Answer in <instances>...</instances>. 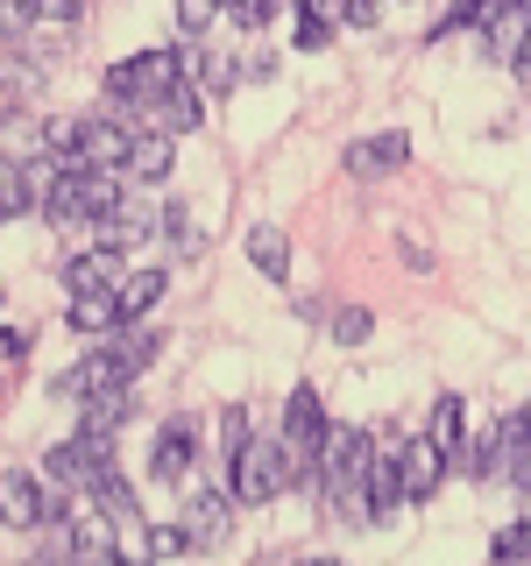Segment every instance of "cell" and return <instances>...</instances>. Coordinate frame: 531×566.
I'll return each mask as SVG.
<instances>
[{"label": "cell", "mask_w": 531, "mask_h": 566, "mask_svg": "<svg viewBox=\"0 0 531 566\" xmlns=\"http://www.w3.org/2000/svg\"><path fill=\"white\" fill-rule=\"evenodd\" d=\"M114 206H121L114 170H85V164H64L58 185L43 191V212H50L58 227H93L100 212H114Z\"/></svg>", "instance_id": "obj_1"}, {"label": "cell", "mask_w": 531, "mask_h": 566, "mask_svg": "<svg viewBox=\"0 0 531 566\" xmlns=\"http://www.w3.org/2000/svg\"><path fill=\"white\" fill-rule=\"evenodd\" d=\"M185 78V43L177 50H142V57H121L114 71H106V99H121V106H149L156 93H170V85Z\"/></svg>", "instance_id": "obj_2"}, {"label": "cell", "mask_w": 531, "mask_h": 566, "mask_svg": "<svg viewBox=\"0 0 531 566\" xmlns=\"http://www.w3.org/2000/svg\"><path fill=\"white\" fill-rule=\"evenodd\" d=\"M156 347H164V333H149V326L121 333V340H100V354L79 368V382H85V389H128L142 368L156 361Z\"/></svg>", "instance_id": "obj_3"}, {"label": "cell", "mask_w": 531, "mask_h": 566, "mask_svg": "<svg viewBox=\"0 0 531 566\" xmlns=\"http://www.w3.org/2000/svg\"><path fill=\"white\" fill-rule=\"evenodd\" d=\"M524 460H531V418H524V411H510V418H496L489 432L475 439L468 468L482 474V482H518Z\"/></svg>", "instance_id": "obj_4"}, {"label": "cell", "mask_w": 531, "mask_h": 566, "mask_svg": "<svg viewBox=\"0 0 531 566\" xmlns=\"http://www.w3.org/2000/svg\"><path fill=\"white\" fill-rule=\"evenodd\" d=\"M227 468H235V495H241V503H270V495L291 489V447H283V439H248Z\"/></svg>", "instance_id": "obj_5"}, {"label": "cell", "mask_w": 531, "mask_h": 566, "mask_svg": "<svg viewBox=\"0 0 531 566\" xmlns=\"http://www.w3.org/2000/svg\"><path fill=\"white\" fill-rule=\"evenodd\" d=\"M100 468H114V439H100V432H79V439H64V447L43 453V474L50 482H71V489H85Z\"/></svg>", "instance_id": "obj_6"}, {"label": "cell", "mask_w": 531, "mask_h": 566, "mask_svg": "<svg viewBox=\"0 0 531 566\" xmlns=\"http://www.w3.org/2000/svg\"><path fill=\"white\" fill-rule=\"evenodd\" d=\"M142 120H149V135H191L206 120V93L191 78H177L170 93H156L149 106H142Z\"/></svg>", "instance_id": "obj_7"}, {"label": "cell", "mask_w": 531, "mask_h": 566, "mask_svg": "<svg viewBox=\"0 0 531 566\" xmlns=\"http://www.w3.org/2000/svg\"><path fill=\"white\" fill-rule=\"evenodd\" d=\"M191 460H199V418H170L149 447V474L156 482H177V474H191Z\"/></svg>", "instance_id": "obj_8"}, {"label": "cell", "mask_w": 531, "mask_h": 566, "mask_svg": "<svg viewBox=\"0 0 531 566\" xmlns=\"http://www.w3.org/2000/svg\"><path fill=\"white\" fill-rule=\"evenodd\" d=\"M128 149H135V135L121 128L114 114H93L79 128V164L85 170H121V164H128Z\"/></svg>", "instance_id": "obj_9"}, {"label": "cell", "mask_w": 531, "mask_h": 566, "mask_svg": "<svg viewBox=\"0 0 531 566\" xmlns=\"http://www.w3.org/2000/svg\"><path fill=\"white\" fill-rule=\"evenodd\" d=\"M43 503H50V495H43L35 474H22V468L0 474V524H8V531H35V524H43Z\"/></svg>", "instance_id": "obj_10"}, {"label": "cell", "mask_w": 531, "mask_h": 566, "mask_svg": "<svg viewBox=\"0 0 531 566\" xmlns=\"http://www.w3.org/2000/svg\"><path fill=\"white\" fill-rule=\"evenodd\" d=\"M341 164H347L354 177H389V170L412 164V142H404L397 128H389V135H362V142H347Z\"/></svg>", "instance_id": "obj_11"}, {"label": "cell", "mask_w": 531, "mask_h": 566, "mask_svg": "<svg viewBox=\"0 0 531 566\" xmlns=\"http://www.w3.org/2000/svg\"><path fill=\"white\" fill-rule=\"evenodd\" d=\"M397 474H404V503H425L439 489V474H447V453L433 439H412V447H397Z\"/></svg>", "instance_id": "obj_12"}, {"label": "cell", "mask_w": 531, "mask_h": 566, "mask_svg": "<svg viewBox=\"0 0 531 566\" xmlns=\"http://www.w3.org/2000/svg\"><path fill=\"white\" fill-rule=\"evenodd\" d=\"M121 276H128V270H121V248H85L79 262H64L71 297H85V291H114Z\"/></svg>", "instance_id": "obj_13"}, {"label": "cell", "mask_w": 531, "mask_h": 566, "mask_svg": "<svg viewBox=\"0 0 531 566\" xmlns=\"http://www.w3.org/2000/svg\"><path fill=\"white\" fill-rule=\"evenodd\" d=\"M524 50H531V0H518V8H503L489 22V57L496 64H524Z\"/></svg>", "instance_id": "obj_14"}, {"label": "cell", "mask_w": 531, "mask_h": 566, "mask_svg": "<svg viewBox=\"0 0 531 566\" xmlns=\"http://www.w3.org/2000/svg\"><path fill=\"white\" fill-rule=\"evenodd\" d=\"M227 524H235V503H227V489H206V495H191V545H199V553H206V545H220L227 538Z\"/></svg>", "instance_id": "obj_15"}, {"label": "cell", "mask_w": 531, "mask_h": 566, "mask_svg": "<svg viewBox=\"0 0 531 566\" xmlns=\"http://www.w3.org/2000/svg\"><path fill=\"white\" fill-rule=\"evenodd\" d=\"M64 318H71V333H100V340H106L114 326H128L114 291H85V297H71V312H64Z\"/></svg>", "instance_id": "obj_16"}, {"label": "cell", "mask_w": 531, "mask_h": 566, "mask_svg": "<svg viewBox=\"0 0 531 566\" xmlns=\"http://www.w3.org/2000/svg\"><path fill=\"white\" fill-rule=\"evenodd\" d=\"M164 291H170V276H164V270H128V276L114 283V297H121V318H128V326H135V318L149 312V305H156V297H164Z\"/></svg>", "instance_id": "obj_17"}, {"label": "cell", "mask_w": 531, "mask_h": 566, "mask_svg": "<svg viewBox=\"0 0 531 566\" xmlns=\"http://www.w3.org/2000/svg\"><path fill=\"white\" fill-rule=\"evenodd\" d=\"M248 262H256L270 283L291 276V241H283V227H248Z\"/></svg>", "instance_id": "obj_18"}, {"label": "cell", "mask_w": 531, "mask_h": 566, "mask_svg": "<svg viewBox=\"0 0 531 566\" xmlns=\"http://www.w3.org/2000/svg\"><path fill=\"white\" fill-rule=\"evenodd\" d=\"M93 234H100V248H128L142 234H156V220L142 206H114V212H100V220H93Z\"/></svg>", "instance_id": "obj_19"}, {"label": "cell", "mask_w": 531, "mask_h": 566, "mask_svg": "<svg viewBox=\"0 0 531 566\" xmlns=\"http://www.w3.org/2000/svg\"><path fill=\"white\" fill-rule=\"evenodd\" d=\"M121 170L142 177V185H164V177H170V135H135V149H128Z\"/></svg>", "instance_id": "obj_20"}, {"label": "cell", "mask_w": 531, "mask_h": 566, "mask_svg": "<svg viewBox=\"0 0 531 566\" xmlns=\"http://www.w3.org/2000/svg\"><path fill=\"white\" fill-rule=\"evenodd\" d=\"M79 411H85V432L114 439V424L128 418V389H85V397H79Z\"/></svg>", "instance_id": "obj_21"}, {"label": "cell", "mask_w": 531, "mask_h": 566, "mask_svg": "<svg viewBox=\"0 0 531 566\" xmlns=\"http://www.w3.org/2000/svg\"><path fill=\"white\" fill-rule=\"evenodd\" d=\"M35 206V185H29V164H14V156H0V220H22Z\"/></svg>", "instance_id": "obj_22"}, {"label": "cell", "mask_w": 531, "mask_h": 566, "mask_svg": "<svg viewBox=\"0 0 531 566\" xmlns=\"http://www.w3.org/2000/svg\"><path fill=\"white\" fill-rule=\"evenodd\" d=\"M503 8H518V0H454V8L439 14V35H454V29H468V22H482V29H489Z\"/></svg>", "instance_id": "obj_23"}, {"label": "cell", "mask_w": 531, "mask_h": 566, "mask_svg": "<svg viewBox=\"0 0 531 566\" xmlns=\"http://www.w3.org/2000/svg\"><path fill=\"white\" fill-rule=\"evenodd\" d=\"M425 439H433L439 453H460V397H439V403H433V424H425Z\"/></svg>", "instance_id": "obj_24"}, {"label": "cell", "mask_w": 531, "mask_h": 566, "mask_svg": "<svg viewBox=\"0 0 531 566\" xmlns=\"http://www.w3.org/2000/svg\"><path fill=\"white\" fill-rule=\"evenodd\" d=\"M524 559H531V517L496 531V566H524Z\"/></svg>", "instance_id": "obj_25"}, {"label": "cell", "mask_w": 531, "mask_h": 566, "mask_svg": "<svg viewBox=\"0 0 531 566\" xmlns=\"http://www.w3.org/2000/svg\"><path fill=\"white\" fill-rule=\"evenodd\" d=\"M164 234H170V248H177V255H199V248H206V241H199V227H191V212H185V206H170V212H164Z\"/></svg>", "instance_id": "obj_26"}, {"label": "cell", "mask_w": 531, "mask_h": 566, "mask_svg": "<svg viewBox=\"0 0 531 566\" xmlns=\"http://www.w3.org/2000/svg\"><path fill=\"white\" fill-rule=\"evenodd\" d=\"M368 333H376V318H368L362 305H347L341 318H333V340H341V347H362V340H368Z\"/></svg>", "instance_id": "obj_27"}, {"label": "cell", "mask_w": 531, "mask_h": 566, "mask_svg": "<svg viewBox=\"0 0 531 566\" xmlns=\"http://www.w3.org/2000/svg\"><path fill=\"white\" fill-rule=\"evenodd\" d=\"M177 553H191V531L185 524H156L149 531V559H177Z\"/></svg>", "instance_id": "obj_28"}, {"label": "cell", "mask_w": 531, "mask_h": 566, "mask_svg": "<svg viewBox=\"0 0 531 566\" xmlns=\"http://www.w3.org/2000/svg\"><path fill=\"white\" fill-rule=\"evenodd\" d=\"M220 439H227V460H235V453L248 447V439H256V424H248L241 403H227V411H220Z\"/></svg>", "instance_id": "obj_29"}, {"label": "cell", "mask_w": 531, "mask_h": 566, "mask_svg": "<svg viewBox=\"0 0 531 566\" xmlns=\"http://www.w3.org/2000/svg\"><path fill=\"white\" fill-rule=\"evenodd\" d=\"M227 14H235L241 29H270V14H277V0H220Z\"/></svg>", "instance_id": "obj_30"}, {"label": "cell", "mask_w": 531, "mask_h": 566, "mask_svg": "<svg viewBox=\"0 0 531 566\" xmlns=\"http://www.w3.org/2000/svg\"><path fill=\"white\" fill-rule=\"evenodd\" d=\"M35 22V8H29V0H0V43H14V35H22Z\"/></svg>", "instance_id": "obj_31"}, {"label": "cell", "mask_w": 531, "mask_h": 566, "mask_svg": "<svg viewBox=\"0 0 531 566\" xmlns=\"http://www.w3.org/2000/svg\"><path fill=\"white\" fill-rule=\"evenodd\" d=\"M212 14H220V0H177V29H185V35H199Z\"/></svg>", "instance_id": "obj_32"}, {"label": "cell", "mask_w": 531, "mask_h": 566, "mask_svg": "<svg viewBox=\"0 0 531 566\" xmlns=\"http://www.w3.org/2000/svg\"><path fill=\"white\" fill-rule=\"evenodd\" d=\"M29 8H35V22H79L85 0H29Z\"/></svg>", "instance_id": "obj_33"}, {"label": "cell", "mask_w": 531, "mask_h": 566, "mask_svg": "<svg viewBox=\"0 0 531 566\" xmlns=\"http://www.w3.org/2000/svg\"><path fill=\"white\" fill-rule=\"evenodd\" d=\"M341 22H354V29H376V22H383V0H341Z\"/></svg>", "instance_id": "obj_34"}, {"label": "cell", "mask_w": 531, "mask_h": 566, "mask_svg": "<svg viewBox=\"0 0 531 566\" xmlns=\"http://www.w3.org/2000/svg\"><path fill=\"white\" fill-rule=\"evenodd\" d=\"M333 35V22H319V14H305V22H298V50H319Z\"/></svg>", "instance_id": "obj_35"}, {"label": "cell", "mask_w": 531, "mask_h": 566, "mask_svg": "<svg viewBox=\"0 0 531 566\" xmlns=\"http://www.w3.org/2000/svg\"><path fill=\"white\" fill-rule=\"evenodd\" d=\"M29 354V333L22 326H0V361H22Z\"/></svg>", "instance_id": "obj_36"}, {"label": "cell", "mask_w": 531, "mask_h": 566, "mask_svg": "<svg viewBox=\"0 0 531 566\" xmlns=\"http://www.w3.org/2000/svg\"><path fill=\"white\" fill-rule=\"evenodd\" d=\"M29 566H79V559H71V553H58V545H50V553H35Z\"/></svg>", "instance_id": "obj_37"}, {"label": "cell", "mask_w": 531, "mask_h": 566, "mask_svg": "<svg viewBox=\"0 0 531 566\" xmlns=\"http://www.w3.org/2000/svg\"><path fill=\"white\" fill-rule=\"evenodd\" d=\"M305 566H341V559H305Z\"/></svg>", "instance_id": "obj_38"}, {"label": "cell", "mask_w": 531, "mask_h": 566, "mask_svg": "<svg viewBox=\"0 0 531 566\" xmlns=\"http://www.w3.org/2000/svg\"><path fill=\"white\" fill-rule=\"evenodd\" d=\"M0 397H8V389H0Z\"/></svg>", "instance_id": "obj_39"}]
</instances>
